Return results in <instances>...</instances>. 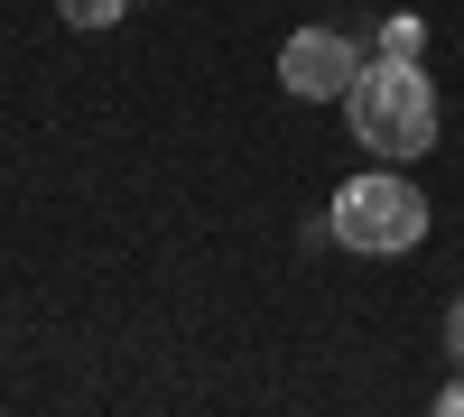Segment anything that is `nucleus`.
Wrapping results in <instances>:
<instances>
[{
  "instance_id": "nucleus-4",
  "label": "nucleus",
  "mask_w": 464,
  "mask_h": 417,
  "mask_svg": "<svg viewBox=\"0 0 464 417\" xmlns=\"http://www.w3.org/2000/svg\"><path fill=\"white\" fill-rule=\"evenodd\" d=\"M121 10H130V0H56V19H65V28H111Z\"/></svg>"
},
{
  "instance_id": "nucleus-1",
  "label": "nucleus",
  "mask_w": 464,
  "mask_h": 417,
  "mask_svg": "<svg viewBox=\"0 0 464 417\" xmlns=\"http://www.w3.org/2000/svg\"><path fill=\"white\" fill-rule=\"evenodd\" d=\"M343 121H353V139L372 148L381 167H409V158H428V148H437V84L418 74V56H391V47H381V56L353 74V93H343Z\"/></svg>"
},
{
  "instance_id": "nucleus-2",
  "label": "nucleus",
  "mask_w": 464,
  "mask_h": 417,
  "mask_svg": "<svg viewBox=\"0 0 464 417\" xmlns=\"http://www.w3.org/2000/svg\"><path fill=\"white\" fill-rule=\"evenodd\" d=\"M334 242L362 251V260H400V251L428 242V195L400 167H372V176H353L334 195Z\"/></svg>"
},
{
  "instance_id": "nucleus-6",
  "label": "nucleus",
  "mask_w": 464,
  "mask_h": 417,
  "mask_svg": "<svg viewBox=\"0 0 464 417\" xmlns=\"http://www.w3.org/2000/svg\"><path fill=\"white\" fill-rule=\"evenodd\" d=\"M446 353L464 362V297H455V307H446Z\"/></svg>"
},
{
  "instance_id": "nucleus-5",
  "label": "nucleus",
  "mask_w": 464,
  "mask_h": 417,
  "mask_svg": "<svg viewBox=\"0 0 464 417\" xmlns=\"http://www.w3.org/2000/svg\"><path fill=\"white\" fill-rule=\"evenodd\" d=\"M381 47H391V56H418V47H428V28H418V19H391V28H381Z\"/></svg>"
},
{
  "instance_id": "nucleus-3",
  "label": "nucleus",
  "mask_w": 464,
  "mask_h": 417,
  "mask_svg": "<svg viewBox=\"0 0 464 417\" xmlns=\"http://www.w3.org/2000/svg\"><path fill=\"white\" fill-rule=\"evenodd\" d=\"M353 74H362V47L343 28H297L288 47H279V84L297 102H343L353 93Z\"/></svg>"
},
{
  "instance_id": "nucleus-7",
  "label": "nucleus",
  "mask_w": 464,
  "mask_h": 417,
  "mask_svg": "<svg viewBox=\"0 0 464 417\" xmlns=\"http://www.w3.org/2000/svg\"><path fill=\"white\" fill-rule=\"evenodd\" d=\"M437 408H446V417H464V381H455V390H437Z\"/></svg>"
}]
</instances>
